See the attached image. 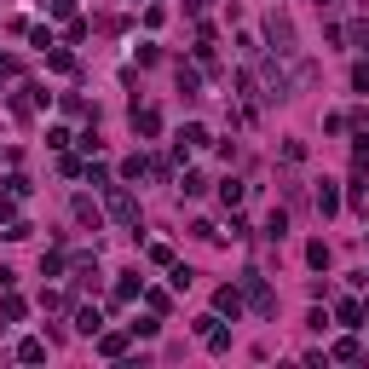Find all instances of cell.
I'll return each mask as SVG.
<instances>
[{
	"label": "cell",
	"instance_id": "obj_1",
	"mask_svg": "<svg viewBox=\"0 0 369 369\" xmlns=\"http://www.w3.org/2000/svg\"><path fill=\"white\" fill-rule=\"evenodd\" d=\"M110 219L138 225V202H133V191H127V184H110Z\"/></svg>",
	"mask_w": 369,
	"mask_h": 369
},
{
	"label": "cell",
	"instance_id": "obj_2",
	"mask_svg": "<svg viewBox=\"0 0 369 369\" xmlns=\"http://www.w3.org/2000/svg\"><path fill=\"white\" fill-rule=\"evenodd\" d=\"M214 312H219V317H231V323H237V317H243V294H237V289H231V283H225V289L214 294Z\"/></svg>",
	"mask_w": 369,
	"mask_h": 369
},
{
	"label": "cell",
	"instance_id": "obj_3",
	"mask_svg": "<svg viewBox=\"0 0 369 369\" xmlns=\"http://www.w3.org/2000/svg\"><path fill=\"white\" fill-rule=\"evenodd\" d=\"M208 138H214V133H208L202 121H184V127H179V145H184V150H202Z\"/></svg>",
	"mask_w": 369,
	"mask_h": 369
},
{
	"label": "cell",
	"instance_id": "obj_4",
	"mask_svg": "<svg viewBox=\"0 0 369 369\" xmlns=\"http://www.w3.org/2000/svg\"><path fill=\"white\" fill-rule=\"evenodd\" d=\"M265 29H271V46H277V53H294V29H289V18H271Z\"/></svg>",
	"mask_w": 369,
	"mask_h": 369
},
{
	"label": "cell",
	"instance_id": "obj_5",
	"mask_svg": "<svg viewBox=\"0 0 369 369\" xmlns=\"http://www.w3.org/2000/svg\"><path fill=\"white\" fill-rule=\"evenodd\" d=\"M127 352V335L121 329H99V358H121Z\"/></svg>",
	"mask_w": 369,
	"mask_h": 369
},
{
	"label": "cell",
	"instance_id": "obj_6",
	"mask_svg": "<svg viewBox=\"0 0 369 369\" xmlns=\"http://www.w3.org/2000/svg\"><path fill=\"white\" fill-rule=\"evenodd\" d=\"M133 133L156 138V133H162V116H156V110H138V104H133Z\"/></svg>",
	"mask_w": 369,
	"mask_h": 369
},
{
	"label": "cell",
	"instance_id": "obj_7",
	"mask_svg": "<svg viewBox=\"0 0 369 369\" xmlns=\"http://www.w3.org/2000/svg\"><path fill=\"white\" fill-rule=\"evenodd\" d=\"M75 329H81V335H99V329H104V312H99V306H81V312H75Z\"/></svg>",
	"mask_w": 369,
	"mask_h": 369
},
{
	"label": "cell",
	"instance_id": "obj_8",
	"mask_svg": "<svg viewBox=\"0 0 369 369\" xmlns=\"http://www.w3.org/2000/svg\"><path fill=\"white\" fill-rule=\"evenodd\" d=\"M317 214H341V191H335V184H329V179H323V184H317Z\"/></svg>",
	"mask_w": 369,
	"mask_h": 369
},
{
	"label": "cell",
	"instance_id": "obj_9",
	"mask_svg": "<svg viewBox=\"0 0 369 369\" xmlns=\"http://www.w3.org/2000/svg\"><path fill=\"white\" fill-rule=\"evenodd\" d=\"M306 265H312V271H329V243H323V237L306 243Z\"/></svg>",
	"mask_w": 369,
	"mask_h": 369
},
{
	"label": "cell",
	"instance_id": "obj_10",
	"mask_svg": "<svg viewBox=\"0 0 369 369\" xmlns=\"http://www.w3.org/2000/svg\"><path fill=\"white\" fill-rule=\"evenodd\" d=\"M265 237H271V243H283V237H289V214H283V208H271V219H265Z\"/></svg>",
	"mask_w": 369,
	"mask_h": 369
},
{
	"label": "cell",
	"instance_id": "obj_11",
	"mask_svg": "<svg viewBox=\"0 0 369 369\" xmlns=\"http://www.w3.org/2000/svg\"><path fill=\"white\" fill-rule=\"evenodd\" d=\"M179 92H184V99H197V92H202V75L191 64H179Z\"/></svg>",
	"mask_w": 369,
	"mask_h": 369
},
{
	"label": "cell",
	"instance_id": "obj_12",
	"mask_svg": "<svg viewBox=\"0 0 369 369\" xmlns=\"http://www.w3.org/2000/svg\"><path fill=\"white\" fill-rule=\"evenodd\" d=\"M75 219H81V225H92V231H99V225H104V214H99V208H92L87 197H75Z\"/></svg>",
	"mask_w": 369,
	"mask_h": 369
},
{
	"label": "cell",
	"instance_id": "obj_13",
	"mask_svg": "<svg viewBox=\"0 0 369 369\" xmlns=\"http://www.w3.org/2000/svg\"><path fill=\"white\" fill-rule=\"evenodd\" d=\"M138 294V277H121V283H116V294H110V306H127Z\"/></svg>",
	"mask_w": 369,
	"mask_h": 369
},
{
	"label": "cell",
	"instance_id": "obj_14",
	"mask_svg": "<svg viewBox=\"0 0 369 369\" xmlns=\"http://www.w3.org/2000/svg\"><path fill=\"white\" fill-rule=\"evenodd\" d=\"M329 358H341V363H358V358H363V346H358V341H335V352H329Z\"/></svg>",
	"mask_w": 369,
	"mask_h": 369
},
{
	"label": "cell",
	"instance_id": "obj_15",
	"mask_svg": "<svg viewBox=\"0 0 369 369\" xmlns=\"http://www.w3.org/2000/svg\"><path fill=\"white\" fill-rule=\"evenodd\" d=\"M145 173H150L145 156H127V162H121V179H145Z\"/></svg>",
	"mask_w": 369,
	"mask_h": 369
},
{
	"label": "cell",
	"instance_id": "obj_16",
	"mask_svg": "<svg viewBox=\"0 0 369 369\" xmlns=\"http://www.w3.org/2000/svg\"><path fill=\"white\" fill-rule=\"evenodd\" d=\"M341 323H346V329H363V306L346 300V306H341Z\"/></svg>",
	"mask_w": 369,
	"mask_h": 369
},
{
	"label": "cell",
	"instance_id": "obj_17",
	"mask_svg": "<svg viewBox=\"0 0 369 369\" xmlns=\"http://www.w3.org/2000/svg\"><path fill=\"white\" fill-rule=\"evenodd\" d=\"M219 202H225V208H237V202H243V184H237V179H225V184H219Z\"/></svg>",
	"mask_w": 369,
	"mask_h": 369
},
{
	"label": "cell",
	"instance_id": "obj_18",
	"mask_svg": "<svg viewBox=\"0 0 369 369\" xmlns=\"http://www.w3.org/2000/svg\"><path fill=\"white\" fill-rule=\"evenodd\" d=\"M0 317L18 323V317H23V300H18V294H6V300H0Z\"/></svg>",
	"mask_w": 369,
	"mask_h": 369
},
{
	"label": "cell",
	"instance_id": "obj_19",
	"mask_svg": "<svg viewBox=\"0 0 369 369\" xmlns=\"http://www.w3.org/2000/svg\"><path fill=\"white\" fill-rule=\"evenodd\" d=\"M346 35H352V46H363V53H369V18H358Z\"/></svg>",
	"mask_w": 369,
	"mask_h": 369
},
{
	"label": "cell",
	"instance_id": "obj_20",
	"mask_svg": "<svg viewBox=\"0 0 369 369\" xmlns=\"http://www.w3.org/2000/svg\"><path fill=\"white\" fill-rule=\"evenodd\" d=\"M18 358H23V363H40V358H46V346H40V341H23V346H18Z\"/></svg>",
	"mask_w": 369,
	"mask_h": 369
},
{
	"label": "cell",
	"instance_id": "obj_21",
	"mask_svg": "<svg viewBox=\"0 0 369 369\" xmlns=\"http://www.w3.org/2000/svg\"><path fill=\"white\" fill-rule=\"evenodd\" d=\"M40 271H46V277H58V271H64V254H58V248H53V254H40Z\"/></svg>",
	"mask_w": 369,
	"mask_h": 369
},
{
	"label": "cell",
	"instance_id": "obj_22",
	"mask_svg": "<svg viewBox=\"0 0 369 369\" xmlns=\"http://www.w3.org/2000/svg\"><path fill=\"white\" fill-rule=\"evenodd\" d=\"M46 64H53L58 75H70V70H75V58H70V53H46Z\"/></svg>",
	"mask_w": 369,
	"mask_h": 369
},
{
	"label": "cell",
	"instance_id": "obj_23",
	"mask_svg": "<svg viewBox=\"0 0 369 369\" xmlns=\"http://www.w3.org/2000/svg\"><path fill=\"white\" fill-rule=\"evenodd\" d=\"M208 352H231V329H214L208 335Z\"/></svg>",
	"mask_w": 369,
	"mask_h": 369
},
{
	"label": "cell",
	"instance_id": "obj_24",
	"mask_svg": "<svg viewBox=\"0 0 369 369\" xmlns=\"http://www.w3.org/2000/svg\"><path fill=\"white\" fill-rule=\"evenodd\" d=\"M46 12H53V18H70V12H75V0H46Z\"/></svg>",
	"mask_w": 369,
	"mask_h": 369
},
{
	"label": "cell",
	"instance_id": "obj_25",
	"mask_svg": "<svg viewBox=\"0 0 369 369\" xmlns=\"http://www.w3.org/2000/svg\"><path fill=\"white\" fill-rule=\"evenodd\" d=\"M352 87H358V92H369V64H358V70H352Z\"/></svg>",
	"mask_w": 369,
	"mask_h": 369
},
{
	"label": "cell",
	"instance_id": "obj_26",
	"mask_svg": "<svg viewBox=\"0 0 369 369\" xmlns=\"http://www.w3.org/2000/svg\"><path fill=\"white\" fill-rule=\"evenodd\" d=\"M317 6H329V0H317Z\"/></svg>",
	"mask_w": 369,
	"mask_h": 369
},
{
	"label": "cell",
	"instance_id": "obj_27",
	"mask_svg": "<svg viewBox=\"0 0 369 369\" xmlns=\"http://www.w3.org/2000/svg\"><path fill=\"white\" fill-rule=\"evenodd\" d=\"M363 277H369V271H363Z\"/></svg>",
	"mask_w": 369,
	"mask_h": 369
}]
</instances>
